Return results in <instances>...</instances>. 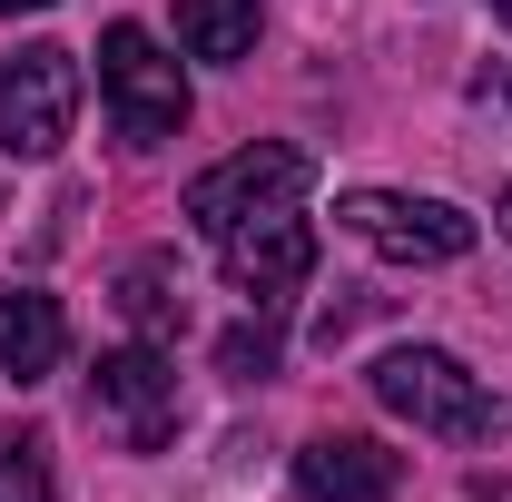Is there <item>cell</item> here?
I'll return each mask as SVG.
<instances>
[{"label": "cell", "mask_w": 512, "mask_h": 502, "mask_svg": "<svg viewBox=\"0 0 512 502\" xmlns=\"http://www.w3.org/2000/svg\"><path fill=\"white\" fill-rule=\"evenodd\" d=\"M365 384H375L384 414H404L414 434H444V443H493L503 434V404L463 375L444 345H394V355H375Z\"/></svg>", "instance_id": "1"}, {"label": "cell", "mask_w": 512, "mask_h": 502, "mask_svg": "<svg viewBox=\"0 0 512 502\" xmlns=\"http://www.w3.org/2000/svg\"><path fill=\"white\" fill-rule=\"evenodd\" d=\"M306 188H316V158L286 148V138H256V148H237V158H217V168L188 178V227L197 237H227V227H247V217L306 207Z\"/></svg>", "instance_id": "2"}, {"label": "cell", "mask_w": 512, "mask_h": 502, "mask_svg": "<svg viewBox=\"0 0 512 502\" xmlns=\"http://www.w3.org/2000/svg\"><path fill=\"white\" fill-rule=\"evenodd\" d=\"M345 237H365L384 266H453L473 256V217L453 197H404V188H345L335 197Z\"/></svg>", "instance_id": "3"}, {"label": "cell", "mask_w": 512, "mask_h": 502, "mask_svg": "<svg viewBox=\"0 0 512 502\" xmlns=\"http://www.w3.org/2000/svg\"><path fill=\"white\" fill-rule=\"evenodd\" d=\"M79 119V50L30 40L20 60H0V148L10 158H60Z\"/></svg>", "instance_id": "4"}, {"label": "cell", "mask_w": 512, "mask_h": 502, "mask_svg": "<svg viewBox=\"0 0 512 502\" xmlns=\"http://www.w3.org/2000/svg\"><path fill=\"white\" fill-rule=\"evenodd\" d=\"M99 89H109V109H119V128L138 148H158V138L188 128V79H178V60L138 20H109L99 30Z\"/></svg>", "instance_id": "5"}, {"label": "cell", "mask_w": 512, "mask_h": 502, "mask_svg": "<svg viewBox=\"0 0 512 502\" xmlns=\"http://www.w3.org/2000/svg\"><path fill=\"white\" fill-rule=\"evenodd\" d=\"M89 414H99L128 453H168V434H178V365H168L148 335L119 345V355H99V375H89Z\"/></svg>", "instance_id": "6"}, {"label": "cell", "mask_w": 512, "mask_h": 502, "mask_svg": "<svg viewBox=\"0 0 512 502\" xmlns=\"http://www.w3.org/2000/svg\"><path fill=\"white\" fill-rule=\"evenodd\" d=\"M217 266H227V286H237L247 306L296 296V286L316 276V227H306V207H276V217L227 227V237H217Z\"/></svg>", "instance_id": "7"}, {"label": "cell", "mask_w": 512, "mask_h": 502, "mask_svg": "<svg viewBox=\"0 0 512 502\" xmlns=\"http://www.w3.org/2000/svg\"><path fill=\"white\" fill-rule=\"evenodd\" d=\"M394 483H404V463L365 434H316L296 453V493L306 502H394Z\"/></svg>", "instance_id": "8"}, {"label": "cell", "mask_w": 512, "mask_h": 502, "mask_svg": "<svg viewBox=\"0 0 512 502\" xmlns=\"http://www.w3.org/2000/svg\"><path fill=\"white\" fill-rule=\"evenodd\" d=\"M69 355V315L60 296H40V286H10L0 296V375L10 384H50Z\"/></svg>", "instance_id": "9"}, {"label": "cell", "mask_w": 512, "mask_h": 502, "mask_svg": "<svg viewBox=\"0 0 512 502\" xmlns=\"http://www.w3.org/2000/svg\"><path fill=\"white\" fill-rule=\"evenodd\" d=\"M119 315L148 335V345H168L178 325H188V286H178V256H128L119 276Z\"/></svg>", "instance_id": "10"}, {"label": "cell", "mask_w": 512, "mask_h": 502, "mask_svg": "<svg viewBox=\"0 0 512 502\" xmlns=\"http://www.w3.org/2000/svg\"><path fill=\"white\" fill-rule=\"evenodd\" d=\"M256 10L266 0H178V40L197 60H247L256 50Z\"/></svg>", "instance_id": "11"}, {"label": "cell", "mask_w": 512, "mask_h": 502, "mask_svg": "<svg viewBox=\"0 0 512 502\" xmlns=\"http://www.w3.org/2000/svg\"><path fill=\"white\" fill-rule=\"evenodd\" d=\"M0 502H60V483H50V434L0 424Z\"/></svg>", "instance_id": "12"}, {"label": "cell", "mask_w": 512, "mask_h": 502, "mask_svg": "<svg viewBox=\"0 0 512 502\" xmlns=\"http://www.w3.org/2000/svg\"><path fill=\"white\" fill-rule=\"evenodd\" d=\"M217 365H227L237 384L276 375V325H266V306H256V325H227V335H217Z\"/></svg>", "instance_id": "13"}, {"label": "cell", "mask_w": 512, "mask_h": 502, "mask_svg": "<svg viewBox=\"0 0 512 502\" xmlns=\"http://www.w3.org/2000/svg\"><path fill=\"white\" fill-rule=\"evenodd\" d=\"M20 10H50V0H0V20H20Z\"/></svg>", "instance_id": "14"}, {"label": "cell", "mask_w": 512, "mask_h": 502, "mask_svg": "<svg viewBox=\"0 0 512 502\" xmlns=\"http://www.w3.org/2000/svg\"><path fill=\"white\" fill-rule=\"evenodd\" d=\"M493 217H503V237H512V188H503V207H493Z\"/></svg>", "instance_id": "15"}, {"label": "cell", "mask_w": 512, "mask_h": 502, "mask_svg": "<svg viewBox=\"0 0 512 502\" xmlns=\"http://www.w3.org/2000/svg\"><path fill=\"white\" fill-rule=\"evenodd\" d=\"M493 10H503V20H512V0H493Z\"/></svg>", "instance_id": "16"}, {"label": "cell", "mask_w": 512, "mask_h": 502, "mask_svg": "<svg viewBox=\"0 0 512 502\" xmlns=\"http://www.w3.org/2000/svg\"><path fill=\"white\" fill-rule=\"evenodd\" d=\"M503 99H512V79H503Z\"/></svg>", "instance_id": "17"}]
</instances>
